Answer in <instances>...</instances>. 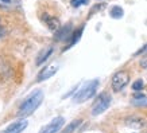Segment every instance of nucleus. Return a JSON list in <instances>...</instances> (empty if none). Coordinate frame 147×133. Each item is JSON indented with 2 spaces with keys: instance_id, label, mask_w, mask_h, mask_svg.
Instances as JSON below:
<instances>
[{
  "instance_id": "nucleus-1",
  "label": "nucleus",
  "mask_w": 147,
  "mask_h": 133,
  "mask_svg": "<svg viewBox=\"0 0 147 133\" xmlns=\"http://www.w3.org/2000/svg\"><path fill=\"white\" fill-rule=\"evenodd\" d=\"M42 101H43V92H42V90L32 92V93L22 102V105L19 108L18 116L19 117H27V116L32 114V113L38 109V106L42 104Z\"/></svg>"
},
{
  "instance_id": "nucleus-2",
  "label": "nucleus",
  "mask_w": 147,
  "mask_h": 133,
  "mask_svg": "<svg viewBox=\"0 0 147 133\" xmlns=\"http://www.w3.org/2000/svg\"><path fill=\"white\" fill-rule=\"evenodd\" d=\"M98 84H100L98 80H92V81L85 82V84L77 90V93L74 94V97H73L74 104H82V102L90 100V98L96 94V92H97Z\"/></svg>"
},
{
  "instance_id": "nucleus-3",
  "label": "nucleus",
  "mask_w": 147,
  "mask_h": 133,
  "mask_svg": "<svg viewBox=\"0 0 147 133\" xmlns=\"http://www.w3.org/2000/svg\"><path fill=\"white\" fill-rule=\"evenodd\" d=\"M111 105V96L108 93H102L97 97V100L94 101L93 106H92V114L93 116H98L104 113Z\"/></svg>"
},
{
  "instance_id": "nucleus-4",
  "label": "nucleus",
  "mask_w": 147,
  "mask_h": 133,
  "mask_svg": "<svg viewBox=\"0 0 147 133\" xmlns=\"http://www.w3.org/2000/svg\"><path fill=\"white\" fill-rule=\"evenodd\" d=\"M129 82V74L127 71L121 70V71H117L115 76L112 77V89L115 92H120L123 89L128 85Z\"/></svg>"
},
{
  "instance_id": "nucleus-5",
  "label": "nucleus",
  "mask_w": 147,
  "mask_h": 133,
  "mask_svg": "<svg viewBox=\"0 0 147 133\" xmlns=\"http://www.w3.org/2000/svg\"><path fill=\"white\" fill-rule=\"evenodd\" d=\"M63 124H65V118L63 117H55L46 126H43V128L40 129L39 133H57L63 126Z\"/></svg>"
},
{
  "instance_id": "nucleus-6",
  "label": "nucleus",
  "mask_w": 147,
  "mask_h": 133,
  "mask_svg": "<svg viewBox=\"0 0 147 133\" xmlns=\"http://www.w3.org/2000/svg\"><path fill=\"white\" fill-rule=\"evenodd\" d=\"M58 71V66L57 65H49V66H46L43 70L40 71L39 74H38V82H42V81H46L49 80V78H51V77L55 74Z\"/></svg>"
},
{
  "instance_id": "nucleus-7",
  "label": "nucleus",
  "mask_w": 147,
  "mask_h": 133,
  "mask_svg": "<svg viewBox=\"0 0 147 133\" xmlns=\"http://www.w3.org/2000/svg\"><path fill=\"white\" fill-rule=\"evenodd\" d=\"M27 125H28V122H27L26 120L16 121V122H13V124L9 125L8 128H5L1 133H20L27 128Z\"/></svg>"
},
{
  "instance_id": "nucleus-8",
  "label": "nucleus",
  "mask_w": 147,
  "mask_h": 133,
  "mask_svg": "<svg viewBox=\"0 0 147 133\" xmlns=\"http://www.w3.org/2000/svg\"><path fill=\"white\" fill-rule=\"evenodd\" d=\"M51 53H53V47H51V46H50V47H46V49L42 50V51L38 54V57H36V66H40V65H43L46 59H47V58L51 55Z\"/></svg>"
},
{
  "instance_id": "nucleus-9",
  "label": "nucleus",
  "mask_w": 147,
  "mask_h": 133,
  "mask_svg": "<svg viewBox=\"0 0 147 133\" xmlns=\"http://www.w3.org/2000/svg\"><path fill=\"white\" fill-rule=\"evenodd\" d=\"M70 32H71V26H70V24H67V26L62 27V28H59V30H58V32H57V35H55V40L66 39V38L71 36Z\"/></svg>"
},
{
  "instance_id": "nucleus-10",
  "label": "nucleus",
  "mask_w": 147,
  "mask_h": 133,
  "mask_svg": "<svg viewBox=\"0 0 147 133\" xmlns=\"http://www.w3.org/2000/svg\"><path fill=\"white\" fill-rule=\"evenodd\" d=\"M45 22L47 24L51 31H55V30H59V20L57 18H53V16H49V15H45Z\"/></svg>"
},
{
  "instance_id": "nucleus-11",
  "label": "nucleus",
  "mask_w": 147,
  "mask_h": 133,
  "mask_svg": "<svg viewBox=\"0 0 147 133\" xmlns=\"http://www.w3.org/2000/svg\"><path fill=\"white\" fill-rule=\"evenodd\" d=\"M132 105L135 106H147V94H138L132 98L131 101Z\"/></svg>"
},
{
  "instance_id": "nucleus-12",
  "label": "nucleus",
  "mask_w": 147,
  "mask_h": 133,
  "mask_svg": "<svg viewBox=\"0 0 147 133\" xmlns=\"http://www.w3.org/2000/svg\"><path fill=\"white\" fill-rule=\"evenodd\" d=\"M82 31H84V27H80L77 31H74L73 34H71V39H70V42H69V44L66 46V49L65 50H67V49H70L71 46H74V44L80 40V38H81V35H82Z\"/></svg>"
},
{
  "instance_id": "nucleus-13",
  "label": "nucleus",
  "mask_w": 147,
  "mask_h": 133,
  "mask_svg": "<svg viewBox=\"0 0 147 133\" xmlns=\"http://www.w3.org/2000/svg\"><path fill=\"white\" fill-rule=\"evenodd\" d=\"M19 7V0H0V8L13 9Z\"/></svg>"
},
{
  "instance_id": "nucleus-14",
  "label": "nucleus",
  "mask_w": 147,
  "mask_h": 133,
  "mask_svg": "<svg viewBox=\"0 0 147 133\" xmlns=\"http://www.w3.org/2000/svg\"><path fill=\"white\" fill-rule=\"evenodd\" d=\"M109 15H111V18H113V19H120V18H123L124 11H123V8H121L120 5H113V7L109 9Z\"/></svg>"
},
{
  "instance_id": "nucleus-15",
  "label": "nucleus",
  "mask_w": 147,
  "mask_h": 133,
  "mask_svg": "<svg viewBox=\"0 0 147 133\" xmlns=\"http://www.w3.org/2000/svg\"><path fill=\"white\" fill-rule=\"evenodd\" d=\"M81 124H82V120H74V121H71L70 124H69L66 128H65V130H63L62 133H73L77 128H78V126H80Z\"/></svg>"
},
{
  "instance_id": "nucleus-16",
  "label": "nucleus",
  "mask_w": 147,
  "mask_h": 133,
  "mask_svg": "<svg viewBox=\"0 0 147 133\" xmlns=\"http://www.w3.org/2000/svg\"><path fill=\"white\" fill-rule=\"evenodd\" d=\"M70 4L71 7L77 8V7H81L84 4H88V0H70Z\"/></svg>"
},
{
  "instance_id": "nucleus-17",
  "label": "nucleus",
  "mask_w": 147,
  "mask_h": 133,
  "mask_svg": "<svg viewBox=\"0 0 147 133\" xmlns=\"http://www.w3.org/2000/svg\"><path fill=\"white\" fill-rule=\"evenodd\" d=\"M142 89H143V81L142 80L135 81L134 84H132V90H135V92H140Z\"/></svg>"
},
{
  "instance_id": "nucleus-18",
  "label": "nucleus",
  "mask_w": 147,
  "mask_h": 133,
  "mask_svg": "<svg viewBox=\"0 0 147 133\" xmlns=\"http://www.w3.org/2000/svg\"><path fill=\"white\" fill-rule=\"evenodd\" d=\"M136 55H147V44L146 46H143L142 49L139 50L138 53H136Z\"/></svg>"
},
{
  "instance_id": "nucleus-19",
  "label": "nucleus",
  "mask_w": 147,
  "mask_h": 133,
  "mask_svg": "<svg viewBox=\"0 0 147 133\" xmlns=\"http://www.w3.org/2000/svg\"><path fill=\"white\" fill-rule=\"evenodd\" d=\"M3 34V28H1V26H0V35Z\"/></svg>"
}]
</instances>
